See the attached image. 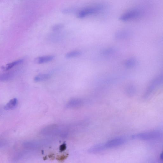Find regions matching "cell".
<instances>
[{
    "mask_svg": "<svg viewBox=\"0 0 163 163\" xmlns=\"http://www.w3.org/2000/svg\"><path fill=\"white\" fill-rule=\"evenodd\" d=\"M125 142L126 140L124 138H116L105 143L96 145L90 149L89 151L90 153H98L106 149L114 148L121 146Z\"/></svg>",
    "mask_w": 163,
    "mask_h": 163,
    "instance_id": "cell-1",
    "label": "cell"
},
{
    "mask_svg": "<svg viewBox=\"0 0 163 163\" xmlns=\"http://www.w3.org/2000/svg\"><path fill=\"white\" fill-rule=\"evenodd\" d=\"M104 5H99L85 8L78 13V17L83 18L88 15L98 13L104 10Z\"/></svg>",
    "mask_w": 163,
    "mask_h": 163,
    "instance_id": "cell-2",
    "label": "cell"
},
{
    "mask_svg": "<svg viewBox=\"0 0 163 163\" xmlns=\"http://www.w3.org/2000/svg\"><path fill=\"white\" fill-rule=\"evenodd\" d=\"M160 135V134L157 132H150L141 133L134 135L133 136V138L146 140L158 137Z\"/></svg>",
    "mask_w": 163,
    "mask_h": 163,
    "instance_id": "cell-3",
    "label": "cell"
},
{
    "mask_svg": "<svg viewBox=\"0 0 163 163\" xmlns=\"http://www.w3.org/2000/svg\"><path fill=\"white\" fill-rule=\"evenodd\" d=\"M138 12L135 10L130 11L121 15L119 17V20L123 22L130 20L137 16Z\"/></svg>",
    "mask_w": 163,
    "mask_h": 163,
    "instance_id": "cell-4",
    "label": "cell"
},
{
    "mask_svg": "<svg viewBox=\"0 0 163 163\" xmlns=\"http://www.w3.org/2000/svg\"><path fill=\"white\" fill-rule=\"evenodd\" d=\"M55 56H47L38 57L34 59V62L38 64H42L51 61L55 59Z\"/></svg>",
    "mask_w": 163,
    "mask_h": 163,
    "instance_id": "cell-5",
    "label": "cell"
},
{
    "mask_svg": "<svg viewBox=\"0 0 163 163\" xmlns=\"http://www.w3.org/2000/svg\"><path fill=\"white\" fill-rule=\"evenodd\" d=\"M129 32L125 30H120L116 32L115 34V38L117 40H122L127 38Z\"/></svg>",
    "mask_w": 163,
    "mask_h": 163,
    "instance_id": "cell-6",
    "label": "cell"
},
{
    "mask_svg": "<svg viewBox=\"0 0 163 163\" xmlns=\"http://www.w3.org/2000/svg\"><path fill=\"white\" fill-rule=\"evenodd\" d=\"M82 101L79 99H74L70 100L68 102L67 106L68 107H76L81 106Z\"/></svg>",
    "mask_w": 163,
    "mask_h": 163,
    "instance_id": "cell-7",
    "label": "cell"
},
{
    "mask_svg": "<svg viewBox=\"0 0 163 163\" xmlns=\"http://www.w3.org/2000/svg\"><path fill=\"white\" fill-rule=\"evenodd\" d=\"M24 61V59H21L12 62L7 64L5 66L3 67V69L6 71L8 70L15 66L19 65Z\"/></svg>",
    "mask_w": 163,
    "mask_h": 163,
    "instance_id": "cell-8",
    "label": "cell"
},
{
    "mask_svg": "<svg viewBox=\"0 0 163 163\" xmlns=\"http://www.w3.org/2000/svg\"><path fill=\"white\" fill-rule=\"evenodd\" d=\"M17 103V99L16 98L11 99L8 102L4 107L6 110H9L13 109L16 105Z\"/></svg>",
    "mask_w": 163,
    "mask_h": 163,
    "instance_id": "cell-9",
    "label": "cell"
},
{
    "mask_svg": "<svg viewBox=\"0 0 163 163\" xmlns=\"http://www.w3.org/2000/svg\"><path fill=\"white\" fill-rule=\"evenodd\" d=\"M81 51L79 50H74L70 51L66 54L65 57L67 59L74 58L81 55Z\"/></svg>",
    "mask_w": 163,
    "mask_h": 163,
    "instance_id": "cell-10",
    "label": "cell"
},
{
    "mask_svg": "<svg viewBox=\"0 0 163 163\" xmlns=\"http://www.w3.org/2000/svg\"><path fill=\"white\" fill-rule=\"evenodd\" d=\"M116 52L115 48L112 47L104 49L101 52L104 56H108L112 55Z\"/></svg>",
    "mask_w": 163,
    "mask_h": 163,
    "instance_id": "cell-11",
    "label": "cell"
},
{
    "mask_svg": "<svg viewBox=\"0 0 163 163\" xmlns=\"http://www.w3.org/2000/svg\"><path fill=\"white\" fill-rule=\"evenodd\" d=\"M50 77V75L48 74H41L36 76L34 80L36 82L42 81L47 79Z\"/></svg>",
    "mask_w": 163,
    "mask_h": 163,
    "instance_id": "cell-12",
    "label": "cell"
},
{
    "mask_svg": "<svg viewBox=\"0 0 163 163\" xmlns=\"http://www.w3.org/2000/svg\"><path fill=\"white\" fill-rule=\"evenodd\" d=\"M13 74L14 73L13 72H8L1 76L0 79L3 81L8 80L13 77Z\"/></svg>",
    "mask_w": 163,
    "mask_h": 163,
    "instance_id": "cell-13",
    "label": "cell"
},
{
    "mask_svg": "<svg viewBox=\"0 0 163 163\" xmlns=\"http://www.w3.org/2000/svg\"><path fill=\"white\" fill-rule=\"evenodd\" d=\"M135 64V61L134 59H130L127 60L125 63V65L128 67L133 66Z\"/></svg>",
    "mask_w": 163,
    "mask_h": 163,
    "instance_id": "cell-14",
    "label": "cell"
},
{
    "mask_svg": "<svg viewBox=\"0 0 163 163\" xmlns=\"http://www.w3.org/2000/svg\"><path fill=\"white\" fill-rule=\"evenodd\" d=\"M63 27L64 25L62 24H57L53 26L52 28V29L53 31H56L62 28Z\"/></svg>",
    "mask_w": 163,
    "mask_h": 163,
    "instance_id": "cell-15",
    "label": "cell"
},
{
    "mask_svg": "<svg viewBox=\"0 0 163 163\" xmlns=\"http://www.w3.org/2000/svg\"><path fill=\"white\" fill-rule=\"evenodd\" d=\"M75 11V9L73 8H65L62 11V12L65 14L70 13L74 12Z\"/></svg>",
    "mask_w": 163,
    "mask_h": 163,
    "instance_id": "cell-16",
    "label": "cell"
},
{
    "mask_svg": "<svg viewBox=\"0 0 163 163\" xmlns=\"http://www.w3.org/2000/svg\"><path fill=\"white\" fill-rule=\"evenodd\" d=\"M160 157L161 160H162L163 161V151L160 154Z\"/></svg>",
    "mask_w": 163,
    "mask_h": 163,
    "instance_id": "cell-17",
    "label": "cell"
}]
</instances>
